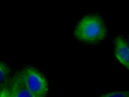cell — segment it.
<instances>
[{"mask_svg": "<svg viewBox=\"0 0 129 97\" xmlns=\"http://www.w3.org/2000/svg\"><path fill=\"white\" fill-rule=\"evenodd\" d=\"M106 35L105 22L98 14H88L81 19L74 30V36L81 41L94 43L102 41Z\"/></svg>", "mask_w": 129, "mask_h": 97, "instance_id": "6da1fadb", "label": "cell"}, {"mask_svg": "<svg viewBox=\"0 0 129 97\" xmlns=\"http://www.w3.org/2000/svg\"><path fill=\"white\" fill-rule=\"evenodd\" d=\"M26 86L34 97H45L48 91V82L40 72L32 67L20 70Z\"/></svg>", "mask_w": 129, "mask_h": 97, "instance_id": "7a4b0ae2", "label": "cell"}, {"mask_svg": "<svg viewBox=\"0 0 129 97\" xmlns=\"http://www.w3.org/2000/svg\"><path fill=\"white\" fill-rule=\"evenodd\" d=\"M114 56L122 66L129 70V48L120 35L114 39Z\"/></svg>", "mask_w": 129, "mask_h": 97, "instance_id": "3957f363", "label": "cell"}, {"mask_svg": "<svg viewBox=\"0 0 129 97\" xmlns=\"http://www.w3.org/2000/svg\"><path fill=\"white\" fill-rule=\"evenodd\" d=\"M13 97H34L24 83L20 71L10 79Z\"/></svg>", "mask_w": 129, "mask_h": 97, "instance_id": "277c9868", "label": "cell"}, {"mask_svg": "<svg viewBox=\"0 0 129 97\" xmlns=\"http://www.w3.org/2000/svg\"><path fill=\"white\" fill-rule=\"evenodd\" d=\"M10 69L7 64L0 61V88L9 80Z\"/></svg>", "mask_w": 129, "mask_h": 97, "instance_id": "5b68a950", "label": "cell"}, {"mask_svg": "<svg viewBox=\"0 0 129 97\" xmlns=\"http://www.w3.org/2000/svg\"><path fill=\"white\" fill-rule=\"evenodd\" d=\"M0 97H13L11 88L10 79L0 88Z\"/></svg>", "mask_w": 129, "mask_h": 97, "instance_id": "8992f818", "label": "cell"}, {"mask_svg": "<svg viewBox=\"0 0 129 97\" xmlns=\"http://www.w3.org/2000/svg\"><path fill=\"white\" fill-rule=\"evenodd\" d=\"M99 97H129V90L116 91L101 95Z\"/></svg>", "mask_w": 129, "mask_h": 97, "instance_id": "52a82bcc", "label": "cell"}, {"mask_svg": "<svg viewBox=\"0 0 129 97\" xmlns=\"http://www.w3.org/2000/svg\"><path fill=\"white\" fill-rule=\"evenodd\" d=\"M125 43H126V44L127 45V46H128V48H129V36L128 37V38H127V41L125 42Z\"/></svg>", "mask_w": 129, "mask_h": 97, "instance_id": "ba28073f", "label": "cell"}]
</instances>
